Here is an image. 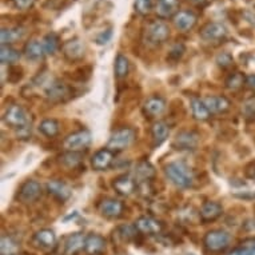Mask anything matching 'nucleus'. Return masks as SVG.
Returning a JSON list of instances; mask_svg holds the SVG:
<instances>
[{"instance_id":"f257e3e1","label":"nucleus","mask_w":255,"mask_h":255,"mask_svg":"<svg viewBox=\"0 0 255 255\" xmlns=\"http://www.w3.org/2000/svg\"><path fill=\"white\" fill-rule=\"evenodd\" d=\"M164 172L172 184L178 188H188L193 186L194 172L191 167L182 160L171 162L164 167Z\"/></svg>"},{"instance_id":"f03ea898","label":"nucleus","mask_w":255,"mask_h":255,"mask_svg":"<svg viewBox=\"0 0 255 255\" xmlns=\"http://www.w3.org/2000/svg\"><path fill=\"white\" fill-rule=\"evenodd\" d=\"M135 139H136V132L131 127H121L117 131H114L113 135L110 136L107 148L114 152L123 151L128 148L135 142Z\"/></svg>"},{"instance_id":"7ed1b4c3","label":"nucleus","mask_w":255,"mask_h":255,"mask_svg":"<svg viewBox=\"0 0 255 255\" xmlns=\"http://www.w3.org/2000/svg\"><path fill=\"white\" fill-rule=\"evenodd\" d=\"M3 121H4L5 125L9 126L11 128H15L16 131L20 130V128H24L27 126L32 125L31 118L27 114V111L19 105L9 106L7 111L4 113Z\"/></svg>"},{"instance_id":"20e7f679","label":"nucleus","mask_w":255,"mask_h":255,"mask_svg":"<svg viewBox=\"0 0 255 255\" xmlns=\"http://www.w3.org/2000/svg\"><path fill=\"white\" fill-rule=\"evenodd\" d=\"M144 38L152 46H158L170 38V28L163 20H152L147 24Z\"/></svg>"},{"instance_id":"39448f33","label":"nucleus","mask_w":255,"mask_h":255,"mask_svg":"<svg viewBox=\"0 0 255 255\" xmlns=\"http://www.w3.org/2000/svg\"><path fill=\"white\" fill-rule=\"evenodd\" d=\"M230 235L223 230H211L205 235L203 245L210 253H222L230 245Z\"/></svg>"},{"instance_id":"423d86ee","label":"nucleus","mask_w":255,"mask_h":255,"mask_svg":"<svg viewBox=\"0 0 255 255\" xmlns=\"http://www.w3.org/2000/svg\"><path fill=\"white\" fill-rule=\"evenodd\" d=\"M92 142L91 132L87 130H80L76 131V132H72L64 139L63 142V146L67 151H76V152H80L84 148H87Z\"/></svg>"},{"instance_id":"0eeeda50","label":"nucleus","mask_w":255,"mask_h":255,"mask_svg":"<svg viewBox=\"0 0 255 255\" xmlns=\"http://www.w3.org/2000/svg\"><path fill=\"white\" fill-rule=\"evenodd\" d=\"M42 197V184L36 180H27L21 184L17 193V199L21 203H34Z\"/></svg>"},{"instance_id":"6e6552de","label":"nucleus","mask_w":255,"mask_h":255,"mask_svg":"<svg viewBox=\"0 0 255 255\" xmlns=\"http://www.w3.org/2000/svg\"><path fill=\"white\" fill-rule=\"evenodd\" d=\"M199 35L205 42H222L227 36V29L222 23L210 21V23L202 27V29L199 31Z\"/></svg>"},{"instance_id":"1a4fd4ad","label":"nucleus","mask_w":255,"mask_h":255,"mask_svg":"<svg viewBox=\"0 0 255 255\" xmlns=\"http://www.w3.org/2000/svg\"><path fill=\"white\" fill-rule=\"evenodd\" d=\"M71 90L67 84L62 83L59 80L51 82L46 88V98L51 103H62L66 102L70 98Z\"/></svg>"},{"instance_id":"9d476101","label":"nucleus","mask_w":255,"mask_h":255,"mask_svg":"<svg viewBox=\"0 0 255 255\" xmlns=\"http://www.w3.org/2000/svg\"><path fill=\"white\" fill-rule=\"evenodd\" d=\"M84 51H86V47L79 38L70 39L62 46L63 55L70 62H78L80 59H83Z\"/></svg>"},{"instance_id":"9b49d317","label":"nucleus","mask_w":255,"mask_h":255,"mask_svg":"<svg viewBox=\"0 0 255 255\" xmlns=\"http://www.w3.org/2000/svg\"><path fill=\"white\" fill-rule=\"evenodd\" d=\"M199 143V135L194 131H180L176 135L172 147L175 150H195Z\"/></svg>"},{"instance_id":"f8f14e48","label":"nucleus","mask_w":255,"mask_h":255,"mask_svg":"<svg viewBox=\"0 0 255 255\" xmlns=\"http://www.w3.org/2000/svg\"><path fill=\"white\" fill-rule=\"evenodd\" d=\"M134 226L136 227L138 233H142L144 235H158L163 230L162 222L155 219L152 217H140L135 221Z\"/></svg>"},{"instance_id":"ddd939ff","label":"nucleus","mask_w":255,"mask_h":255,"mask_svg":"<svg viewBox=\"0 0 255 255\" xmlns=\"http://www.w3.org/2000/svg\"><path fill=\"white\" fill-rule=\"evenodd\" d=\"M123 210H125V205L121 201L114 199V198L103 199L99 205V213L103 217L110 218V219H117V218L122 217Z\"/></svg>"},{"instance_id":"4468645a","label":"nucleus","mask_w":255,"mask_h":255,"mask_svg":"<svg viewBox=\"0 0 255 255\" xmlns=\"http://www.w3.org/2000/svg\"><path fill=\"white\" fill-rule=\"evenodd\" d=\"M113 187L122 197H130L131 194H134V191L136 190V182L128 174H123V175H119L114 179Z\"/></svg>"},{"instance_id":"2eb2a0df","label":"nucleus","mask_w":255,"mask_h":255,"mask_svg":"<svg viewBox=\"0 0 255 255\" xmlns=\"http://www.w3.org/2000/svg\"><path fill=\"white\" fill-rule=\"evenodd\" d=\"M114 159H115L114 151L106 147V148H102L98 152H95V155L91 159V166L97 171H105V170L111 167Z\"/></svg>"},{"instance_id":"dca6fc26","label":"nucleus","mask_w":255,"mask_h":255,"mask_svg":"<svg viewBox=\"0 0 255 255\" xmlns=\"http://www.w3.org/2000/svg\"><path fill=\"white\" fill-rule=\"evenodd\" d=\"M107 247L106 239L99 234L86 235V245H84V253L87 255H103Z\"/></svg>"},{"instance_id":"f3484780","label":"nucleus","mask_w":255,"mask_h":255,"mask_svg":"<svg viewBox=\"0 0 255 255\" xmlns=\"http://www.w3.org/2000/svg\"><path fill=\"white\" fill-rule=\"evenodd\" d=\"M172 21H174V25L179 31L187 32V31H190V29H193L195 27L198 17L191 11H178L175 13V16L172 17Z\"/></svg>"},{"instance_id":"a211bd4d","label":"nucleus","mask_w":255,"mask_h":255,"mask_svg":"<svg viewBox=\"0 0 255 255\" xmlns=\"http://www.w3.org/2000/svg\"><path fill=\"white\" fill-rule=\"evenodd\" d=\"M222 214H223V207H222L221 203H218V202L214 201H209L205 202L203 206L201 207L199 218H201L202 222L209 223V222L217 221Z\"/></svg>"},{"instance_id":"6ab92c4d","label":"nucleus","mask_w":255,"mask_h":255,"mask_svg":"<svg viewBox=\"0 0 255 255\" xmlns=\"http://www.w3.org/2000/svg\"><path fill=\"white\" fill-rule=\"evenodd\" d=\"M86 245V235L82 233H74L66 239L64 243V255H78L82 250H84Z\"/></svg>"},{"instance_id":"aec40b11","label":"nucleus","mask_w":255,"mask_h":255,"mask_svg":"<svg viewBox=\"0 0 255 255\" xmlns=\"http://www.w3.org/2000/svg\"><path fill=\"white\" fill-rule=\"evenodd\" d=\"M47 191L60 202H66L71 197V188L62 180H50L47 183Z\"/></svg>"},{"instance_id":"412c9836","label":"nucleus","mask_w":255,"mask_h":255,"mask_svg":"<svg viewBox=\"0 0 255 255\" xmlns=\"http://www.w3.org/2000/svg\"><path fill=\"white\" fill-rule=\"evenodd\" d=\"M203 103L209 109L211 114H222L226 113L230 109V101L222 95H214V97H207L203 99Z\"/></svg>"},{"instance_id":"4be33fe9","label":"nucleus","mask_w":255,"mask_h":255,"mask_svg":"<svg viewBox=\"0 0 255 255\" xmlns=\"http://www.w3.org/2000/svg\"><path fill=\"white\" fill-rule=\"evenodd\" d=\"M166 110V102L163 98L160 97H151L148 98L143 106V111L146 114L147 117L155 118L162 115Z\"/></svg>"},{"instance_id":"5701e85b","label":"nucleus","mask_w":255,"mask_h":255,"mask_svg":"<svg viewBox=\"0 0 255 255\" xmlns=\"http://www.w3.org/2000/svg\"><path fill=\"white\" fill-rule=\"evenodd\" d=\"M179 8V0H156V13L162 19L174 17Z\"/></svg>"},{"instance_id":"b1692460","label":"nucleus","mask_w":255,"mask_h":255,"mask_svg":"<svg viewBox=\"0 0 255 255\" xmlns=\"http://www.w3.org/2000/svg\"><path fill=\"white\" fill-rule=\"evenodd\" d=\"M23 52H24L25 58L29 59V60H40L46 55L44 46L39 40H29V42L25 43Z\"/></svg>"},{"instance_id":"393cba45","label":"nucleus","mask_w":255,"mask_h":255,"mask_svg":"<svg viewBox=\"0 0 255 255\" xmlns=\"http://www.w3.org/2000/svg\"><path fill=\"white\" fill-rule=\"evenodd\" d=\"M35 242L38 243L39 246L46 249V250H52L56 246V235L50 229H43L39 230L34 237Z\"/></svg>"},{"instance_id":"a878e982","label":"nucleus","mask_w":255,"mask_h":255,"mask_svg":"<svg viewBox=\"0 0 255 255\" xmlns=\"http://www.w3.org/2000/svg\"><path fill=\"white\" fill-rule=\"evenodd\" d=\"M168 134H170V128H168L167 123H164V122H156L151 127V136H152L155 147L160 146L162 143L166 142Z\"/></svg>"},{"instance_id":"bb28decb","label":"nucleus","mask_w":255,"mask_h":255,"mask_svg":"<svg viewBox=\"0 0 255 255\" xmlns=\"http://www.w3.org/2000/svg\"><path fill=\"white\" fill-rule=\"evenodd\" d=\"M24 29L21 27H11V28H1L0 39H1V46H9L12 43L17 42L19 39L23 38Z\"/></svg>"},{"instance_id":"cd10ccee","label":"nucleus","mask_w":255,"mask_h":255,"mask_svg":"<svg viewBox=\"0 0 255 255\" xmlns=\"http://www.w3.org/2000/svg\"><path fill=\"white\" fill-rule=\"evenodd\" d=\"M82 152H76V151H66L59 156V163L63 167L67 168H75L78 164L82 162Z\"/></svg>"},{"instance_id":"c85d7f7f","label":"nucleus","mask_w":255,"mask_h":255,"mask_svg":"<svg viewBox=\"0 0 255 255\" xmlns=\"http://www.w3.org/2000/svg\"><path fill=\"white\" fill-rule=\"evenodd\" d=\"M191 111H193V117L197 119V121H207L210 118V111L209 109L206 107V105L203 103V101L198 99V98H194L191 101Z\"/></svg>"},{"instance_id":"c756f323","label":"nucleus","mask_w":255,"mask_h":255,"mask_svg":"<svg viewBox=\"0 0 255 255\" xmlns=\"http://www.w3.org/2000/svg\"><path fill=\"white\" fill-rule=\"evenodd\" d=\"M20 59V52L11 46H1L0 50V62L1 64H7L11 66L13 63H16Z\"/></svg>"},{"instance_id":"7c9ffc66","label":"nucleus","mask_w":255,"mask_h":255,"mask_svg":"<svg viewBox=\"0 0 255 255\" xmlns=\"http://www.w3.org/2000/svg\"><path fill=\"white\" fill-rule=\"evenodd\" d=\"M59 130H60V126H59V122L55 121V119H44L39 125V131L47 138L56 136L59 134Z\"/></svg>"},{"instance_id":"2f4dec72","label":"nucleus","mask_w":255,"mask_h":255,"mask_svg":"<svg viewBox=\"0 0 255 255\" xmlns=\"http://www.w3.org/2000/svg\"><path fill=\"white\" fill-rule=\"evenodd\" d=\"M19 251V245L12 237L3 235L0 242V255H16Z\"/></svg>"},{"instance_id":"473e14b6","label":"nucleus","mask_w":255,"mask_h":255,"mask_svg":"<svg viewBox=\"0 0 255 255\" xmlns=\"http://www.w3.org/2000/svg\"><path fill=\"white\" fill-rule=\"evenodd\" d=\"M135 175L139 179L143 180H150L155 176V168L154 166L147 162V160H143V162H139L136 164V168H135Z\"/></svg>"},{"instance_id":"72a5a7b5","label":"nucleus","mask_w":255,"mask_h":255,"mask_svg":"<svg viewBox=\"0 0 255 255\" xmlns=\"http://www.w3.org/2000/svg\"><path fill=\"white\" fill-rule=\"evenodd\" d=\"M43 46L46 50L47 55H54L60 47V38L56 32H48V34L43 38Z\"/></svg>"},{"instance_id":"f704fd0d","label":"nucleus","mask_w":255,"mask_h":255,"mask_svg":"<svg viewBox=\"0 0 255 255\" xmlns=\"http://www.w3.org/2000/svg\"><path fill=\"white\" fill-rule=\"evenodd\" d=\"M128 71H130L128 59L126 58L125 55L119 54L115 58V76L118 79H123V78L128 75Z\"/></svg>"},{"instance_id":"c9c22d12","label":"nucleus","mask_w":255,"mask_h":255,"mask_svg":"<svg viewBox=\"0 0 255 255\" xmlns=\"http://www.w3.org/2000/svg\"><path fill=\"white\" fill-rule=\"evenodd\" d=\"M243 84H246V76L241 74V72H234L231 74L226 80V87L231 91H237L242 87Z\"/></svg>"},{"instance_id":"e433bc0d","label":"nucleus","mask_w":255,"mask_h":255,"mask_svg":"<svg viewBox=\"0 0 255 255\" xmlns=\"http://www.w3.org/2000/svg\"><path fill=\"white\" fill-rule=\"evenodd\" d=\"M235 255H255V238H247L241 242Z\"/></svg>"},{"instance_id":"4c0bfd02","label":"nucleus","mask_w":255,"mask_h":255,"mask_svg":"<svg viewBox=\"0 0 255 255\" xmlns=\"http://www.w3.org/2000/svg\"><path fill=\"white\" fill-rule=\"evenodd\" d=\"M135 11L142 15V16H146L148 13L152 12L154 9V0H135Z\"/></svg>"},{"instance_id":"58836bf2","label":"nucleus","mask_w":255,"mask_h":255,"mask_svg":"<svg viewBox=\"0 0 255 255\" xmlns=\"http://www.w3.org/2000/svg\"><path fill=\"white\" fill-rule=\"evenodd\" d=\"M217 64L223 70H226V68H230L234 64V59L229 52H221L217 56Z\"/></svg>"},{"instance_id":"ea45409f","label":"nucleus","mask_w":255,"mask_h":255,"mask_svg":"<svg viewBox=\"0 0 255 255\" xmlns=\"http://www.w3.org/2000/svg\"><path fill=\"white\" fill-rule=\"evenodd\" d=\"M119 235L122 237V239L123 241H130V239H132L135 237V234L138 233V230H136V227L135 226H122L119 227Z\"/></svg>"},{"instance_id":"a19ab883","label":"nucleus","mask_w":255,"mask_h":255,"mask_svg":"<svg viewBox=\"0 0 255 255\" xmlns=\"http://www.w3.org/2000/svg\"><path fill=\"white\" fill-rule=\"evenodd\" d=\"M184 51H186V48H184V46L182 44V43H178V44H175V46L172 47L171 51H170V54H168L167 59H170V60H174V62H178L182 56H183Z\"/></svg>"},{"instance_id":"79ce46f5","label":"nucleus","mask_w":255,"mask_h":255,"mask_svg":"<svg viewBox=\"0 0 255 255\" xmlns=\"http://www.w3.org/2000/svg\"><path fill=\"white\" fill-rule=\"evenodd\" d=\"M15 8L20 9V11H25V9H29L32 5L35 4L36 0H12Z\"/></svg>"},{"instance_id":"37998d69","label":"nucleus","mask_w":255,"mask_h":255,"mask_svg":"<svg viewBox=\"0 0 255 255\" xmlns=\"http://www.w3.org/2000/svg\"><path fill=\"white\" fill-rule=\"evenodd\" d=\"M111 36H113V31H111V28L106 29L105 32H102V34L98 35L97 43L98 44H101V46H103V44H106V43L110 42Z\"/></svg>"},{"instance_id":"c03bdc74","label":"nucleus","mask_w":255,"mask_h":255,"mask_svg":"<svg viewBox=\"0 0 255 255\" xmlns=\"http://www.w3.org/2000/svg\"><path fill=\"white\" fill-rule=\"evenodd\" d=\"M243 111L247 118H255V99H250L249 102H246Z\"/></svg>"},{"instance_id":"a18cd8bd","label":"nucleus","mask_w":255,"mask_h":255,"mask_svg":"<svg viewBox=\"0 0 255 255\" xmlns=\"http://www.w3.org/2000/svg\"><path fill=\"white\" fill-rule=\"evenodd\" d=\"M247 178L250 179H255V162H251L250 164H247L246 170H245Z\"/></svg>"},{"instance_id":"49530a36","label":"nucleus","mask_w":255,"mask_h":255,"mask_svg":"<svg viewBox=\"0 0 255 255\" xmlns=\"http://www.w3.org/2000/svg\"><path fill=\"white\" fill-rule=\"evenodd\" d=\"M246 86L251 90H255V74L246 76Z\"/></svg>"},{"instance_id":"de8ad7c7","label":"nucleus","mask_w":255,"mask_h":255,"mask_svg":"<svg viewBox=\"0 0 255 255\" xmlns=\"http://www.w3.org/2000/svg\"><path fill=\"white\" fill-rule=\"evenodd\" d=\"M190 1L194 3L195 5H198V7H202V8H203V7L210 4V1H211V0H190Z\"/></svg>"}]
</instances>
